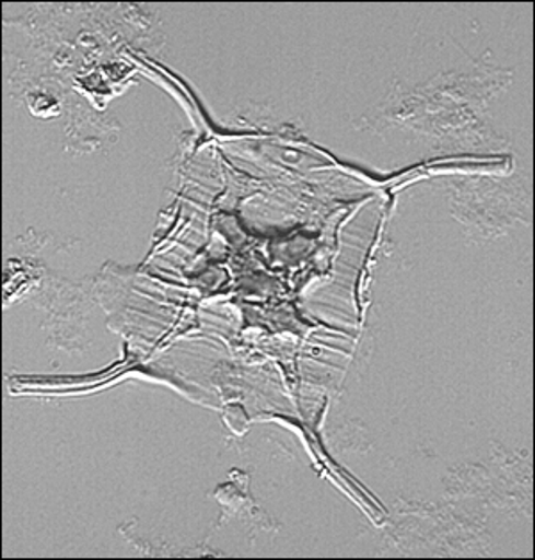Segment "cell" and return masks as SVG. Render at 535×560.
I'll return each mask as SVG.
<instances>
[{
	"label": "cell",
	"instance_id": "1",
	"mask_svg": "<svg viewBox=\"0 0 535 560\" xmlns=\"http://www.w3.org/2000/svg\"><path fill=\"white\" fill-rule=\"evenodd\" d=\"M511 72L495 65L475 63L468 70H449L423 86L391 95L384 121L407 126L438 140L487 138L491 129L484 113L498 93L511 84Z\"/></svg>",
	"mask_w": 535,
	"mask_h": 560
}]
</instances>
